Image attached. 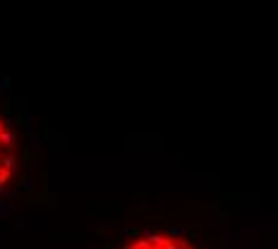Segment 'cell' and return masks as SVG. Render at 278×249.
<instances>
[{
    "label": "cell",
    "instance_id": "1",
    "mask_svg": "<svg viewBox=\"0 0 278 249\" xmlns=\"http://www.w3.org/2000/svg\"><path fill=\"white\" fill-rule=\"evenodd\" d=\"M22 139L14 123L5 111H0V196L14 187L22 170Z\"/></svg>",
    "mask_w": 278,
    "mask_h": 249
},
{
    "label": "cell",
    "instance_id": "2",
    "mask_svg": "<svg viewBox=\"0 0 278 249\" xmlns=\"http://www.w3.org/2000/svg\"><path fill=\"white\" fill-rule=\"evenodd\" d=\"M120 249H197V247L190 240H185L182 235L163 233V230H151V233L132 237Z\"/></svg>",
    "mask_w": 278,
    "mask_h": 249
}]
</instances>
